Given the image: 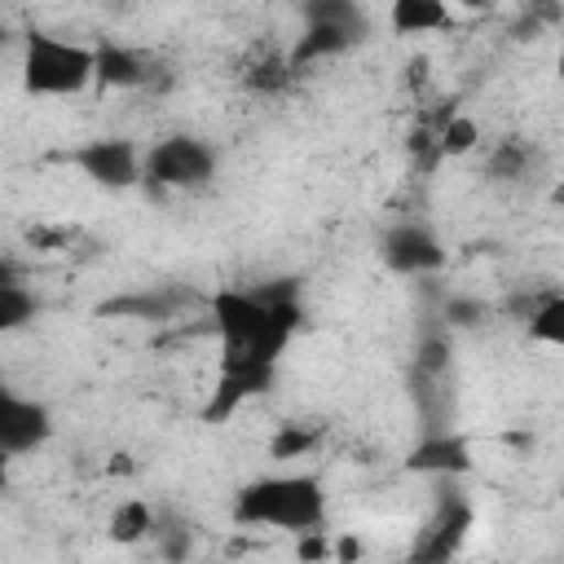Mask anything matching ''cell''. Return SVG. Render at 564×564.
<instances>
[{
  "mask_svg": "<svg viewBox=\"0 0 564 564\" xmlns=\"http://www.w3.org/2000/svg\"><path fill=\"white\" fill-rule=\"evenodd\" d=\"M300 286L278 278L269 286H225L212 295L220 361H278L300 326Z\"/></svg>",
  "mask_w": 564,
  "mask_h": 564,
  "instance_id": "1",
  "label": "cell"
},
{
  "mask_svg": "<svg viewBox=\"0 0 564 564\" xmlns=\"http://www.w3.org/2000/svg\"><path fill=\"white\" fill-rule=\"evenodd\" d=\"M234 520L238 524H264L282 533H304V529H326V489L308 471H282V476H260L247 480L234 498Z\"/></svg>",
  "mask_w": 564,
  "mask_h": 564,
  "instance_id": "2",
  "label": "cell"
},
{
  "mask_svg": "<svg viewBox=\"0 0 564 564\" xmlns=\"http://www.w3.org/2000/svg\"><path fill=\"white\" fill-rule=\"evenodd\" d=\"M97 79V48L35 31L22 48V88L31 97H75Z\"/></svg>",
  "mask_w": 564,
  "mask_h": 564,
  "instance_id": "3",
  "label": "cell"
},
{
  "mask_svg": "<svg viewBox=\"0 0 564 564\" xmlns=\"http://www.w3.org/2000/svg\"><path fill=\"white\" fill-rule=\"evenodd\" d=\"M216 176V150L189 132H176V137H163L145 150V172H141V185L150 189H198Z\"/></svg>",
  "mask_w": 564,
  "mask_h": 564,
  "instance_id": "4",
  "label": "cell"
},
{
  "mask_svg": "<svg viewBox=\"0 0 564 564\" xmlns=\"http://www.w3.org/2000/svg\"><path fill=\"white\" fill-rule=\"evenodd\" d=\"M70 163L93 185H106V189H128L145 172V154H137V145L128 137H93L70 154Z\"/></svg>",
  "mask_w": 564,
  "mask_h": 564,
  "instance_id": "5",
  "label": "cell"
},
{
  "mask_svg": "<svg viewBox=\"0 0 564 564\" xmlns=\"http://www.w3.org/2000/svg\"><path fill=\"white\" fill-rule=\"evenodd\" d=\"M273 375H278V361H220V379H216V388L203 405V419L207 423H229L242 401L264 397L273 388Z\"/></svg>",
  "mask_w": 564,
  "mask_h": 564,
  "instance_id": "6",
  "label": "cell"
},
{
  "mask_svg": "<svg viewBox=\"0 0 564 564\" xmlns=\"http://www.w3.org/2000/svg\"><path fill=\"white\" fill-rule=\"evenodd\" d=\"M48 436H53L48 405L31 401V397H18V392H4V401H0V449H4V458L40 449Z\"/></svg>",
  "mask_w": 564,
  "mask_h": 564,
  "instance_id": "7",
  "label": "cell"
},
{
  "mask_svg": "<svg viewBox=\"0 0 564 564\" xmlns=\"http://www.w3.org/2000/svg\"><path fill=\"white\" fill-rule=\"evenodd\" d=\"M379 251H383L388 269H397V273H432V269L445 264L441 238L432 229H423V225H392L383 234Z\"/></svg>",
  "mask_w": 564,
  "mask_h": 564,
  "instance_id": "8",
  "label": "cell"
},
{
  "mask_svg": "<svg viewBox=\"0 0 564 564\" xmlns=\"http://www.w3.org/2000/svg\"><path fill=\"white\" fill-rule=\"evenodd\" d=\"M405 467L423 476H463L471 471V445L458 432H432L410 449Z\"/></svg>",
  "mask_w": 564,
  "mask_h": 564,
  "instance_id": "9",
  "label": "cell"
},
{
  "mask_svg": "<svg viewBox=\"0 0 564 564\" xmlns=\"http://www.w3.org/2000/svg\"><path fill=\"white\" fill-rule=\"evenodd\" d=\"M357 40H361V31H352V26H339V22H304V35L291 44V66L304 70V66H313L322 57H339Z\"/></svg>",
  "mask_w": 564,
  "mask_h": 564,
  "instance_id": "10",
  "label": "cell"
},
{
  "mask_svg": "<svg viewBox=\"0 0 564 564\" xmlns=\"http://www.w3.org/2000/svg\"><path fill=\"white\" fill-rule=\"evenodd\" d=\"M467 524H471V507H467L463 498L441 502L436 524L427 529V538H419L414 555H423V560H445V555H454L458 542H463V533H467Z\"/></svg>",
  "mask_w": 564,
  "mask_h": 564,
  "instance_id": "11",
  "label": "cell"
},
{
  "mask_svg": "<svg viewBox=\"0 0 564 564\" xmlns=\"http://www.w3.org/2000/svg\"><path fill=\"white\" fill-rule=\"evenodd\" d=\"M150 79V62L123 44H97V84L101 88H141Z\"/></svg>",
  "mask_w": 564,
  "mask_h": 564,
  "instance_id": "12",
  "label": "cell"
},
{
  "mask_svg": "<svg viewBox=\"0 0 564 564\" xmlns=\"http://www.w3.org/2000/svg\"><path fill=\"white\" fill-rule=\"evenodd\" d=\"M388 22L397 35H427L449 22V0H392Z\"/></svg>",
  "mask_w": 564,
  "mask_h": 564,
  "instance_id": "13",
  "label": "cell"
},
{
  "mask_svg": "<svg viewBox=\"0 0 564 564\" xmlns=\"http://www.w3.org/2000/svg\"><path fill=\"white\" fill-rule=\"evenodd\" d=\"M150 533H154V507H150V502L128 498V502H119V507L110 511V538H115L119 546H132V542H141V538H150Z\"/></svg>",
  "mask_w": 564,
  "mask_h": 564,
  "instance_id": "14",
  "label": "cell"
},
{
  "mask_svg": "<svg viewBox=\"0 0 564 564\" xmlns=\"http://www.w3.org/2000/svg\"><path fill=\"white\" fill-rule=\"evenodd\" d=\"M529 339L546 348H564V295H546L529 308Z\"/></svg>",
  "mask_w": 564,
  "mask_h": 564,
  "instance_id": "15",
  "label": "cell"
},
{
  "mask_svg": "<svg viewBox=\"0 0 564 564\" xmlns=\"http://www.w3.org/2000/svg\"><path fill=\"white\" fill-rule=\"evenodd\" d=\"M304 22H339L366 35V13L357 0H304Z\"/></svg>",
  "mask_w": 564,
  "mask_h": 564,
  "instance_id": "16",
  "label": "cell"
},
{
  "mask_svg": "<svg viewBox=\"0 0 564 564\" xmlns=\"http://www.w3.org/2000/svg\"><path fill=\"white\" fill-rule=\"evenodd\" d=\"M35 317V295L22 282H0V330H18Z\"/></svg>",
  "mask_w": 564,
  "mask_h": 564,
  "instance_id": "17",
  "label": "cell"
},
{
  "mask_svg": "<svg viewBox=\"0 0 564 564\" xmlns=\"http://www.w3.org/2000/svg\"><path fill=\"white\" fill-rule=\"evenodd\" d=\"M291 70H295L291 66V53H269V57H260V62L247 66V84L256 93H278V88H286Z\"/></svg>",
  "mask_w": 564,
  "mask_h": 564,
  "instance_id": "18",
  "label": "cell"
},
{
  "mask_svg": "<svg viewBox=\"0 0 564 564\" xmlns=\"http://www.w3.org/2000/svg\"><path fill=\"white\" fill-rule=\"evenodd\" d=\"M476 141H480L476 119H471V115H454V119L441 128V145H436V150H441L445 159H454V154H471Z\"/></svg>",
  "mask_w": 564,
  "mask_h": 564,
  "instance_id": "19",
  "label": "cell"
},
{
  "mask_svg": "<svg viewBox=\"0 0 564 564\" xmlns=\"http://www.w3.org/2000/svg\"><path fill=\"white\" fill-rule=\"evenodd\" d=\"M313 441H317V432H278L273 445H269V454H273V458H295V454H304Z\"/></svg>",
  "mask_w": 564,
  "mask_h": 564,
  "instance_id": "20",
  "label": "cell"
},
{
  "mask_svg": "<svg viewBox=\"0 0 564 564\" xmlns=\"http://www.w3.org/2000/svg\"><path fill=\"white\" fill-rule=\"evenodd\" d=\"M295 538H300V542H295V555H300V560H322V555H330L322 529H304V533H295Z\"/></svg>",
  "mask_w": 564,
  "mask_h": 564,
  "instance_id": "21",
  "label": "cell"
},
{
  "mask_svg": "<svg viewBox=\"0 0 564 564\" xmlns=\"http://www.w3.org/2000/svg\"><path fill=\"white\" fill-rule=\"evenodd\" d=\"M520 159H524V150H520L516 141H507V145L489 159V172H498V176H516V172H520Z\"/></svg>",
  "mask_w": 564,
  "mask_h": 564,
  "instance_id": "22",
  "label": "cell"
},
{
  "mask_svg": "<svg viewBox=\"0 0 564 564\" xmlns=\"http://www.w3.org/2000/svg\"><path fill=\"white\" fill-rule=\"evenodd\" d=\"M339 555H344V560H357V555H361V542H357V538H344V542H339Z\"/></svg>",
  "mask_w": 564,
  "mask_h": 564,
  "instance_id": "23",
  "label": "cell"
},
{
  "mask_svg": "<svg viewBox=\"0 0 564 564\" xmlns=\"http://www.w3.org/2000/svg\"><path fill=\"white\" fill-rule=\"evenodd\" d=\"M458 4H463V9H494L498 0H458Z\"/></svg>",
  "mask_w": 564,
  "mask_h": 564,
  "instance_id": "24",
  "label": "cell"
},
{
  "mask_svg": "<svg viewBox=\"0 0 564 564\" xmlns=\"http://www.w3.org/2000/svg\"><path fill=\"white\" fill-rule=\"evenodd\" d=\"M555 75H560V84H564V40H560V53H555Z\"/></svg>",
  "mask_w": 564,
  "mask_h": 564,
  "instance_id": "25",
  "label": "cell"
},
{
  "mask_svg": "<svg viewBox=\"0 0 564 564\" xmlns=\"http://www.w3.org/2000/svg\"><path fill=\"white\" fill-rule=\"evenodd\" d=\"M551 203H555V207H564V181H560V185L551 189Z\"/></svg>",
  "mask_w": 564,
  "mask_h": 564,
  "instance_id": "26",
  "label": "cell"
}]
</instances>
